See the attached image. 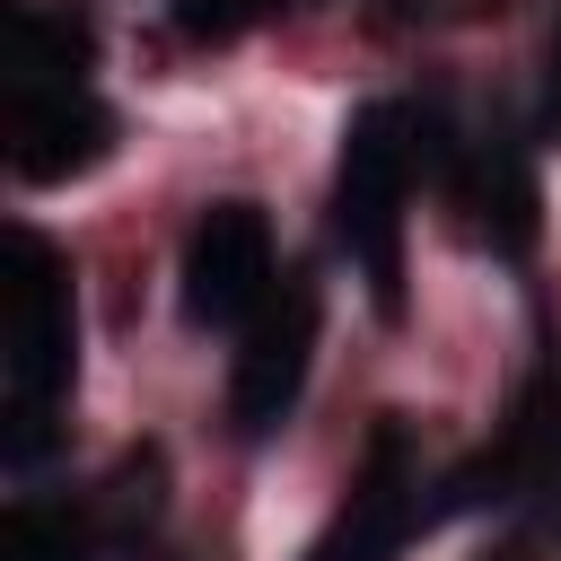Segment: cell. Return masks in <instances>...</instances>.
<instances>
[{
	"instance_id": "obj_5",
	"label": "cell",
	"mask_w": 561,
	"mask_h": 561,
	"mask_svg": "<svg viewBox=\"0 0 561 561\" xmlns=\"http://www.w3.org/2000/svg\"><path fill=\"white\" fill-rule=\"evenodd\" d=\"M105 149H114V114H105L79 79L9 88V167H18L26 184H70V175H88Z\"/></svg>"
},
{
	"instance_id": "obj_9",
	"label": "cell",
	"mask_w": 561,
	"mask_h": 561,
	"mask_svg": "<svg viewBox=\"0 0 561 561\" xmlns=\"http://www.w3.org/2000/svg\"><path fill=\"white\" fill-rule=\"evenodd\" d=\"M88 535L70 526V508H44V500H18L9 517V561H79Z\"/></svg>"
},
{
	"instance_id": "obj_3",
	"label": "cell",
	"mask_w": 561,
	"mask_h": 561,
	"mask_svg": "<svg viewBox=\"0 0 561 561\" xmlns=\"http://www.w3.org/2000/svg\"><path fill=\"white\" fill-rule=\"evenodd\" d=\"M184 316L193 324H254L263 298L280 289V245L254 202H210L184 237Z\"/></svg>"
},
{
	"instance_id": "obj_2",
	"label": "cell",
	"mask_w": 561,
	"mask_h": 561,
	"mask_svg": "<svg viewBox=\"0 0 561 561\" xmlns=\"http://www.w3.org/2000/svg\"><path fill=\"white\" fill-rule=\"evenodd\" d=\"M0 342H9V456L26 465L44 447L53 403L70 394L79 368V324H70V272L44 237H9V280H0Z\"/></svg>"
},
{
	"instance_id": "obj_4",
	"label": "cell",
	"mask_w": 561,
	"mask_h": 561,
	"mask_svg": "<svg viewBox=\"0 0 561 561\" xmlns=\"http://www.w3.org/2000/svg\"><path fill=\"white\" fill-rule=\"evenodd\" d=\"M307 368H316V289L280 272V289L263 298V316L245 324V351H237V377H228V421L245 438H272L298 394H307Z\"/></svg>"
},
{
	"instance_id": "obj_8",
	"label": "cell",
	"mask_w": 561,
	"mask_h": 561,
	"mask_svg": "<svg viewBox=\"0 0 561 561\" xmlns=\"http://www.w3.org/2000/svg\"><path fill=\"white\" fill-rule=\"evenodd\" d=\"M447 184H456V210H465L500 254H517V245L535 237V184H526L517 158H500V149H491V158H465Z\"/></svg>"
},
{
	"instance_id": "obj_7",
	"label": "cell",
	"mask_w": 561,
	"mask_h": 561,
	"mask_svg": "<svg viewBox=\"0 0 561 561\" xmlns=\"http://www.w3.org/2000/svg\"><path fill=\"white\" fill-rule=\"evenodd\" d=\"M88 61V26L44 9V0H9L0 9V70L9 88H53V79H79Z\"/></svg>"
},
{
	"instance_id": "obj_1",
	"label": "cell",
	"mask_w": 561,
	"mask_h": 561,
	"mask_svg": "<svg viewBox=\"0 0 561 561\" xmlns=\"http://www.w3.org/2000/svg\"><path fill=\"white\" fill-rule=\"evenodd\" d=\"M447 131H438V114H421V105H403V96H377V105H359L351 114V131H342V175H333V237L351 245V263L368 272V289H377V307L394 316L403 307V193H412V175H430V167H447V149H438Z\"/></svg>"
},
{
	"instance_id": "obj_10",
	"label": "cell",
	"mask_w": 561,
	"mask_h": 561,
	"mask_svg": "<svg viewBox=\"0 0 561 561\" xmlns=\"http://www.w3.org/2000/svg\"><path fill=\"white\" fill-rule=\"evenodd\" d=\"M280 0H167V26L184 44H237L245 26H263Z\"/></svg>"
},
{
	"instance_id": "obj_6",
	"label": "cell",
	"mask_w": 561,
	"mask_h": 561,
	"mask_svg": "<svg viewBox=\"0 0 561 561\" xmlns=\"http://www.w3.org/2000/svg\"><path fill=\"white\" fill-rule=\"evenodd\" d=\"M412 526H421V473L403 456V430H377L368 465H359V482L342 500V517L316 535L307 561H394L412 543Z\"/></svg>"
}]
</instances>
